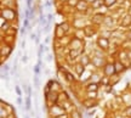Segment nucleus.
I'll list each match as a JSON object with an SVG mask.
<instances>
[{
  "instance_id": "f257e3e1",
  "label": "nucleus",
  "mask_w": 131,
  "mask_h": 118,
  "mask_svg": "<svg viewBox=\"0 0 131 118\" xmlns=\"http://www.w3.org/2000/svg\"><path fill=\"white\" fill-rule=\"evenodd\" d=\"M50 113H51V116L60 117L62 114H64V110L62 109V107H58V106H52L51 110H50Z\"/></svg>"
},
{
  "instance_id": "f03ea898",
  "label": "nucleus",
  "mask_w": 131,
  "mask_h": 118,
  "mask_svg": "<svg viewBox=\"0 0 131 118\" xmlns=\"http://www.w3.org/2000/svg\"><path fill=\"white\" fill-rule=\"evenodd\" d=\"M115 73V67H114V65L113 63H108V65H106L104 66V74L108 77L113 76Z\"/></svg>"
},
{
  "instance_id": "7ed1b4c3",
  "label": "nucleus",
  "mask_w": 131,
  "mask_h": 118,
  "mask_svg": "<svg viewBox=\"0 0 131 118\" xmlns=\"http://www.w3.org/2000/svg\"><path fill=\"white\" fill-rule=\"evenodd\" d=\"M97 44L100 45V47H102V49H104V50H107L108 46H109V43H108L107 38H100L97 40Z\"/></svg>"
},
{
  "instance_id": "20e7f679",
  "label": "nucleus",
  "mask_w": 131,
  "mask_h": 118,
  "mask_svg": "<svg viewBox=\"0 0 131 118\" xmlns=\"http://www.w3.org/2000/svg\"><path fill=\"white\" fill-rule=\"evenodd\" d=\"M83 105H84L86 109H91V107H94V106L97 105V101L94 100V99H88V100H85L84 102H83Z\"/></svg>"
},
{
  "instance_id": "39448f33",
  "label": "nucleus",
  "mask_w": 131,
  "mask_h": 118,
  "mask_svg": "<svg viewBox=\"0 0 131 118\" xmlns=\"http://www.w3.org/2000/svg\"><path fill=\"white\" fill-rule=\"evenodd\" d=\"M1 16H3L4 18H6V19H14L15 18L14 11H11V10H4V12H3Z\"/></svg>"
},
{
  "instance_id": "423d86ee",
  "label": "nucleus",
  "mask_w": 131,
  "mask_h": 118,
  "mask_svg": "<svg viewBox=\"0 0 131 118\" xmlns=\"http://www.w3.org/2000/svg\"><path fill=\"white\" fill-rule=\"evenodd\" d=\"M103 21H104V15L103 14H96L92 17V22H95V23H102Z\"/></svg>"
},
{
  "instance_id": "0eeeda50",
  "label": "nucleus",
  "mask_w": 131,
  "mask_h": 118,
  "mask_svg": "<svg viewBox=\"0 0 131 118\" xmlns=\"http://www.w3.org/2000/svg\"><path fill=\"white\" fill-rule=\"evenodd\" d=\"M77 9L79 10V11H84V10L88 9V3H86V0H79V3L77 5Z\"/></svg>"
},
{
  "instance_id": "6e6552de",
  "label": "nucleus",
  "mask_w": 131,
  "mask_h": 118,
  "mask_svg": "<svg viewBox=\"0 0 131 118\" xmlns=\"http://www.w3.org/2000/svg\"><path fill=\"white\" fill-rule=\"evenodd\" d=\"M114 67H115V72H117V73H120V72H123L125 70V67L123 66V63L119 61L114 62Z\"/></svg>"
},
{
  "instance_id": "1a4fd4ad",
  "label": "nucleus",
  "mask_w": 131,
  "mask_h": 118,
  "mask_svg": "<svg viewBox=\"0 0 131 118\" xmlns=\"http://www.w3.org/2000/svg\"><path fill=\"white\" fill-rule=\"evenodd\" d=\"M86 90L89 91V93H96L98 90V85L96 83H92V84H90L86 86Z\"/></svg>"
},
{
  "instance_id": "9d476101",
  "label": "nucleus",
  "mask_w": 131,
  "mask_h": 118,
  "mask_svg": "<svg viewBox=\"0 0 131 118\" xmlns=\"http://www.w3.org/2000/svg\"><path fill=\"white\" fill-rule=\"evenodd\" d=\"M81 54V50H79V49H72L69 51V56L72 57V58H75V57H78Z\"/></svg>"
},
{
  "instance_id": "9b49d317",
  "label": "nucleus",
  "mask_w": 131,
  "mask_h": 118,
  "mask_svg": "<svg viewBox=\"0 0 131 118\" xmlns=\"http://www.w3.org/2000/svg\"><path fill=\"white\" fill-rule=\"evenodd\" d=\"M84 70H85V66H84V65H81V63L75 65V71H77V73H78L79 76H81V74H83Z\"/></svg>"
},
{
  "instance_id": "f8f14e48",
  "label": "nucleus",
  "mask_w": 131,
  "mask_h": 118,
  "mask_svg": "<svg viewBox=\"0 0 131 118\" xmlns=\"http://www.w3.org/2000/svg\"><path fill=\"white\" fill-rule=\"evenodd\" d=\"M130 23H131V16H130V15H127V16H125V17L123 18V21H122V26L126 27V26H129Z\"/></svg>"
},
{
  "instance_id": "ddd939ff",
  "label": "nucleus",
  "mask_w": 131,
  "mask_h": 118,
  "mask_svg": "<svg viewBox=\"0 0 131 118\" xmlns=\"http://www.w3.org/2000/svg\"><path fill=\"white\" fill-rule=\"evenodd\" d=\"M94 65L96 67L103 66V58H101V57H94Z\"/></svg>"
},
{
  "instance_id": "4468645a",
  "label": "nucleus",
  "mask_w": 131,
  "mask_h": 118,
  "mask_svg": "<svg viewBox=\"0 0 131 118\" xmlns=\"http://www.w3.org/2000/svg\"><path fill=\"white\" fill-rule=\"evenodd\" d=\"M64 35V31L62 29L61 26H57V33H56V37L57 38H62Z\"/></svg>"
},
{
  "instance_id": "2eb2a0df",
  "label": "nucleus",
  "mask_w": 131,
  "mask_h": 118,
  "mask_svg": "<svg viewBox=\"0 0 131 118\" xmlns=\"http://www.w3.org/2000/svg\"><path fill=\"white\" fill-rule=\"evenodd\" d=\"M81 65H84V66H88L90 63V58H89V56L88 55H84V56L81 57V62H80Z\"/></svg>"
},
{
  "instance_id": "dca6fc26",
  "label": "nucleus",
  "mask_w": 131,
  "mask_h": 118,
  "mask_svg": "<svg viewBox=\"0 0 131 118\" xmlns=\"http://www.w3.org/2000/svg\"><path fill=\"white\" fill-rule=\"evenodd\" d=\"M85 32H86V35H88V37H91V35H92V34L95 33L94 31H92V28H91V27H90V26H88V27H85Z\"/></svg>"
},
{
  "instance_id": "f3484780",
  "label": "nucleus",
  "mask_w": 131,
  "mask_h": 118,
  "mask_svg": "<svg viewBox=\"0 0 131 118\" xmlns=\"http://www.w3.org/2000/svg\"><path fill=\"white\" fill-rule=\"evenodd\" d=\"M64 76H66V79L68 80V82H73L74 80V77L72 76L69 72H64Z\"/></svg>"
},
{
  "instance_id": "a211bd4d",
  "label": "nucleus",
  "mask_w": 131,
  "mask_h": 118,
  "mask_svg": "<svg viewBox=\"0 0 131 118\" xmlns=\"http://www.w3.org/2000/svg\"><path fill=\"white\" fill-rule=\"evenodd\" d=\"M114 3H117V0H104V5L108 6V7H109V6H112Z\"/></svg>"
},
{
  "instance_id": "6ab92c4d",
  "label": "nucleus",
  "mask_w": 131,
  "mask_h": 118,
  "mask_svg": "<svg viewBox=\"0 0 131 118\" xmlns=\"http://www.w3.org/2000/svg\"><path fill=\"white\" fill-rule=\"evenodd\" d=\"M102 5V3H101V0H96V1H94L92 3V7H95V9H97V7H100Z\"/></svg>"
},
{
  "instance_id": "aec40b11",
  "label": "nucleus",
  "mask_w": 131,
  "mask_h": 118,
  "mask_svg": "<svg viewBox=\"0 0 131 118\" xmlns=\"http://www.w3.org/2000/svg\"><path fill=\"white\" fill-rule=\"evenodd\" d=\"M72 116H73V118H81L80 117V113L77 111V110H74V111L72 112Z\"/></svg>"
},
{
  "instance_id": "412c9836",
  "label": "nucleus",
  "mask_w": 131,
  "mask_h": 118,
  "mask_svg": "<svg viewBox=\"0 0 131 118\" xmlns=\"http://www.w3.org/2000/svg\"><path fill=\"white\" fill-rule=\"evenodd\" d=\"M124 114H125V116H127V117H131V106H129V107L125 110Z\"/></svg>"
},
{
  "instance_id": "4be33fe9",
  "label": "nucleus",
  "mask_w": 131,
  "mask_h": 118,
  "mask_svg": "<svg viewBox=\"0 0 131 118\" xmlns=\"http://www.w3.org/2000/svg\"><path fill=\"white\" fill-rule=\"evenodd\" d=\"M60 26L62 27V29H63L64 32H68V29H69V26H68L67 23H62V24H60Z\"/></svg>"
},
{
  "instance_id": "5701e85b",
  "label": "nucleus",
  "mask_w": 131,
  "mask_h": 118,
  "mask_svg": "<svg viewBox=\"0 0 131 118\" xmlns=\"http://www.w3.org/2000/svg\"><path fill=\"white\" fill-rule=\"evenodd\" d=\"M40 63H41V62H39V63H38L37 66H34V72H35V74H38V73H39V70H40Z\"/></svg>"
},
{
  "instance_id": "b1692460",
  "label": "nucleus",
  "mask_w": 131,
  "mask_h": 118,
  "mask_svg": "<svg viewBox=\"0 0 131 118\" xmlns=\"http://www.w3.org/2000/svg\"><path fill=\"white\" fill-rule=\"evenodd\" d=\"M100 80H101L100 83H101L102 85H107L108 84V79H107V78H101Z\"/></svg>"
},
{
  "instance_id": "393cba45",
  "label": "nucleus",
  "mask_w": 131,
  "mask_h": 118,
  "mask_svg": "<svg viewBox=\"0 0 131 118\" xmlns=\"http://www.w3.org/2000/svg\"><path fill=\"white\" fill-rule=\"evenodd\" d=\"M78 0H69V5H72V6H77L78 5Z\"/></svg>"
},
{
  "instance_id": "a878e982",
  "label": "nucleus",
  "mask_w": 131,
  "mask_h": 118,
  "mask_svg": "<svg viewBox=\"0 0 131 118\" xmlns=\"http://www.w3.org/2000/svg\"><path fill=\"white\" fill-rule=\"evenodd\" d=\"M26 102H27V110H30V97H27V100H26Z\"/></svg>"
},
{
  "instance_id": "bb28decb",
  "label": "nucleus",
  "mask_w": 131,
  "mask_h": 118,
  "mask_svg": "<svg viewBox=\"0 0 131 118\" xmlns=\"http://www.w3.org/2000/svg\"><path fill=\"white\" fill-rule=\"evenodd\" d=\"M42 50H44V45H40V51H39V57L42 55Z\"/></svg>"
},
{
  "instance_id": "cd10ccee",
  "label": "nucleus",
  "mask_w": 131,
  "mask_h": 118,
  "mask_svg": "<svg viewBox=\"0 0 131 118\" xmlns=\"http://www.w3.org/2000/svg\"><path fill=\"white\" fill-rule=\"evenodd\" d=\"M16 93H17L18 95L22 94V93H21V89H19V86H16Z\"/></svg>"
},
{
  "instance_id": "c85d7f7f",
  "label": "nucleus",
  "mask_w": 131,
  "mask_h": 118,
  "mask_svg": "<svg viewBox=\"0 0 131 118\" xmlns=\"http://www.w3.org/2000/svg\"><path fill=\"white\" fill-rule=\"evenodd\" d=\"M34 84H39V79H38V78H37V77H35V76H34Z\"/></svg>"
},
{
  "instance_id": "c756f323",
  "label": "nucleus",
  "mask_w": 131,
  "mask_h": 118,
  "mask_svg": "<svg viewBox=\"0 0 131 118\" xmlns=\"http://www.w3.org/2000/svg\"><path fill=\"white\" fill-rule=\"evenodd\" d=\"M27 60H28V57H27V56L22 57V62H23V63H26V62H27Z\"/></svg>"
},
{
  "instance_id": "7c9ffc66",
  "label": "nucleus",
  "mask_w": 131,
  "mask_h": 118,
  "mask_svg": "<svg viewBox=\"0 0 131 118\" xmlns=\"http://www.w3.org/2000/svg\"><path fill=\"white\" fill-rule=\"evenodd\" d=\"M27 5H28V7L32 6V0H27Z\"/></svg>"
},
{
  "instance_id": "2f4dec72",
  "label": "nucleus",
  "mask_w": 131,
  "mask_h": 118,
  "mask_svg": "<svg viewBox=\"0 0 131 118\" xmlns=\"http://www.w3.org/2000/svg\"><path fill=\"white\" fill-rule=\"evenodd\" d=\"M27 26H28V19L26 18L24 19V27H27Z\"/></svg>"
},
{
  "instance_id": "473e14b6",
  "label": "nucleus",
  "mask_w": 131,
  "mask_h": 118,
  "mask_svg": "<svg viewBox=\"0 0 131 118\" xmlns=\"http://www.w3.org/2000/svg\"><path fill=\"white\" fill-rule=\"evenodd\" d=\"M17 102H18V105H21V104H22V99H21V97H18V99H17Z\"/></svg>"
},
{
  "instance_id": "72a5a7b5",
  "label": "nucleus",
  "mask_w": 131,
  "mask_h": 118,
  "mask_svg": "<svg viewBox=\"0 0 131 118\" xmlns=\"http://www.w3.org/2000/svg\"><path fill=\"white\" fill-rule=\"evenodd\" d=\"M124 1H125V0H117V3H118V4H123Z\"/></svg>"
},
{
  "instance_id": "f704fd0d",
  "label": "nucleus",
  "mask_w": 131,
  "mask_h": 118,
  "mask_svg": "<svg viewBox=\"0 0 131 118\" xmlns=\"http://www.w3.org/2000/svg\"><path fill=\"white\" fill-rule=\"evenodd\" d=\"M129 15H130V16H131V7H130V14H129Z\"/></svg>"
},
{
  "instance_id": "c9c22d12",
  "label": "nucleus",
  "mask_w": 131,
  "mask_h": 118,
  "mask_svg": "<svg viewBox=\"0 0 131 118\" xmlns=\"http://www.w3.org/2000/svg\"><path fill=\"white\" fill-rule=\"evenodd\" d=\"M90 1H92V3H94V0H90ZM95 1H96V0H95Z\"/></svg>"
},
{
  "instance_id": "e433bc0d",
  "label": "nucleus",
  "mask_w": 131,
  "mask_h": 118,
  "mask_svg": "<svg viewBox=\"0 0 131 118\" xmlns=\"http://www.w3.org/2000/svg\"><path fill=\"white\" fill-rule=\"evenodd\" d=\"M24 118H29V117H26V116H24Z\"/></svg>"
},
{
  "instance_id": "4c0bfd02",
  "label": "nucleus",
  "mask_w": 131,
  "mask_h": 118,
  "mask_svg": "<svg viewBox=\"0 0 131 118\" xmlns=\"http://www.w3.org/2000/svg\"><path fill=\"white\" fill-rule=\"evenodd\" d=\"M130 28H131V26H130Z\"/></svg>"
},
{
  "instance_id": "58836bf2",
  "label": "nucleus",
  "mask_w": 131,
  "mask_h": 118,
  "mask_svg": "<svg viewBox=\"0 0 131 118\" xmlns=\"http://www.w3.org/2000/svg\"><path fill=\"white\" fill-rule=\"evenodd\" d=\"M68 1H69V0H68Z\"/></svg>"
}]
</instances>
